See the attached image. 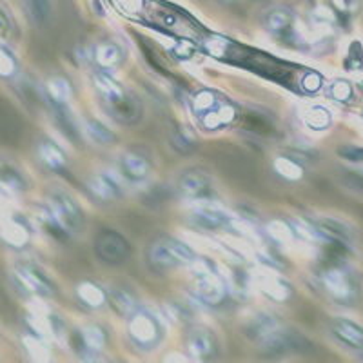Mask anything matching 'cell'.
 I'll use <instances>...</instances> for the list:
<instances>
[{"instance_id": "obj_19", "label": "cell", "mask_w": 363, "mask_h": 363, "mask_svg": "<svg viewBox=\"0 0 363 363\" xmlns=\"http://www.w3.org/2000/svg\"><path fill=\"white\" fill-rule=\"evenodd\" d=\"M277 329H280V325H278V322H277V318L271 316V314L260 313V314H256L251 322H249L247 336L249 338L262 342L265 336H269Z\"/></svg>"}, {"instance_id": "obj_17", "label": "cell", "mask_w": 363, "mask_h": 363, "mask_svg": "<svg viewBox=\"0 0 363 363\" xmlns=\"http://www.w3.org/2000/svg\"><path fill=\"white\" fill-rule=\"evenodd\" d=\"M79 342L80 354H99L106 345V335L100 327L87 325L79 333Z\"/></svg>"}, {"instance_id": "obj_42", "label": "cell", "mask_w": 363, "mask_h": 363, "mask_svg": "<svg viewBox=\"0 0 363 363\" xmlns=\"http://www.w3.org/2000/svg\"><path fill=\"white\" fill-rule=\"evenodd\" d=\"M223 2H233V0H223Z\"/></svg>"}, {"instance_id": "obj_7", "label": "cell", "mask_w": 363, "mask_h": 363, "mask_svg": "<svg viewBox=\"0 0 363 363\" xmlns=\"http://www.w3.org/2000/svg\"><path fill=\"white\" fill-rule=\"evenodd\" d=\"M191 220L199 227H203V229H216V227H222L227 222H231L229 213L223 207L209 202V200L207 202L206 200H199V203L191 209Z\"/></svg>"}, {"instance_id": "obj_9", "label": "cell", "mask_w": 363, "mask_h": 363, "mask_svg": "<svg viewBox=\"0 0 363 363\" xmlns=\"http://www.w3.org/2000/svg\"><path fill=\"white\" fill-rule=\"evenodd\" d=\"M96 252L102 260L111 262V264H118L128 256L129 245L124 238L116 233H102L96 240Z\"/></svg>"}, {"instance_id": "obj_32", "label": "cell", "mask_w": 363, "mask_h": 363, "mask_svg": "<svg viewBox=\"0 0 363 363\" xmlns=\"http://www.w3.org/2000/svg\"><path fill=\"white\" fill-rule=\"evenodd\" d=\"M111 306L115 307L118 314H133L136 309V301L131 294H128L125 291H113L111 294Z\"/></svg>"}, {"instance_id": "obj_41", "label": "cell", "mask_w": 363, "mask_h": 363, "mask_svg": "<svg viewBox=\"0 0 363 363\" xmlns=\"http://www.w3.org/2000/svg\"><path fill=\"white\" fill-rule=\"evenodd\" d=\"M335 2H336V6H340L342 9H347L349 6L352 4V0H335Z\"/></svg>"}, {"instance_id": "obj_2", "label": "cell", "mask_w": 363, "mask_h": 363, "mask_svg": "<svg viewBox=\"0 0 363 363\" xmlns=\"http://www.w3.org/2000/svg\"><path fill=\"white\" fill-rule=\"evenodd\" d=\"M48 209L55 222L62 227L64 233H77L84 225V215L80 206L64 191H53L48 199Z\"/></svg>"}, {"instance_id": "obj_30", "label": "cell", "mask_w": 363, "mask_h": 363, "mask_svg": "<svg viewBox=\"0 0 363 363\" xmlns=\"http://www.w3.org/2000/svg\"><path fill=\"white\" fill-rule=\"evenodd\" d=\"M267 235L271 238H274L277 242H281V244H289L294 240V229L293 225H289L284 220H272V222L267 223Z\"/></svg>"}, {"instance_id": "obj_27", "label": "cell", "mask_w": 363, "mask_h": 363, "mask_svg": "<svg viewBox=\"0 0 363 363\" xmlns=\"http://www.w3.org/2000/svg\"><path fill=\"white\" fill-rule=\"evenodd\" d=\"M274 171H277L281 178H285V180L289 182H298L303 177L301 165L298 164V162H294L293 158L287 157H278L277 160H274Z\"/></svg>"}, {"instance_id": "obj_28", "label": "cell", "mask_w": 363, "mask_h": 363, "mask_svg": "<svg viewBox=\"0 0 363 363\" xmlns=\"http://www.w3.org/2000/svg\"><path fill=\"white\" fill-rule=\"evenodd\" d=\"M84 129H86V135L89 136L91 140L95 142V144H113L115 142V135L109 131L108 128L96 120H87L86 124H84Z\"/></svg>"}, {"instance_id": "obj_39", "label": "cell", "mask_w": 363, "mask_h": 363, "mask_svg": "<svg viewBox=\"0 0 363 363\" xmlns=\"http://www.w3.org/2000/svg\"><path fill=\"white\" fill-rule=\"evenodd\" d=\"M11 31V17L2 6H0V42L4 40Z\"/></svg>"}, {"instance_id": "obj_40", "label": "cell", "mask_w": 363, "mask_h": 363, "mask_svg": "<svg viewBox=\"0 0 363 363\" xmlns=\"http://www.w3.org/2000/svg\"><path fill=\"white\" fill-rule=\"evenodd\" d=\"M342 157L349 158V160H363V149L359 147H343Z\"/></svg>"}, {"instance_id": "obj_20", "label": "cell", "mask_w": 363, "mask_h": 363, "mask_svg": "<svg viewBox=\"0 0 363 363\" xmlns=\"http://www.w3.org/2000/svg\"><path fill=\"white\" fill-rule=\"evenodd\" d=\"M236 111L233 106H216L211 111H207L206 115H202V124L206 129H211V131H215V129H220L222 125L231 124L233 120H235Z\"/></svg>"}, {"instance_id": "obj_16", "label": "cell", "mask_w": 363, "mask_h": 363, "mask_svg": "<svg viewBox=\"0 0 363 363\" xmlns=\"http://www.w3.org/2000/svg\"><path fill=\"white\" fill-rule=\"evenodd\" d=\"M93 84H95L99 95L102 96L109 106H115V104H118L120 100L125 99L124 89H122L120 84L115 82L109 74L95 73V77H93Z\"/></svg>"}, {"instance_id": "obj_5", "label": "cell", "mask_w": 363, "mask_h": 363, "mask_svg": "<svg viewBox=\"0 0 363 363\" xmlns=\"http://www.w3.org/2000/svg\"><path fill=\"white\" fill-rule=\"evenodd\" d=\"M129 336L136 345L151 349L160 340V323L153 314L145 313V311H135L129 318Z\"/></svg>"}, {"instance_id": "obj_13", "label": "cell", "mask_w": 363, "mask_h": 363, "mask_svg": "<svg viewBox=\"0 0 363 363\" xmlns=\"http://www.w3.org/2000/svg\"><path fill=\"white\" fill-rule=\"evenodd\" d=\"M120 169H122V174H124L128 180L131 182H142L149 177V167L147 160L140 155L135 153H125L124 157L120 158Z\"/></svg>"}, {"instance_id": "obj_22", "label": "cell", "mask_w": 363, "mask_h": 363, "mask_svg": "<svg viewBox=\"0 0 363 363\" xmlns=\"http://www.w3.org/2000/svg\"><path fill=\"white\" fill-rule=\"evenodd\" d=\"M77 296L84 306L91 307V309H99L106 303V293H104L102 287H99L93 281H80L77 285Z\"/></svg>"}, {"instance_id": "obj_34", "label": "cell", "mask_w": 363, "mask_h": 363, "mask_svg": "<svg viewBox=\"0 0 363 363\" xmlns=\"http://www.w3.org/2000/svg\"><path fill=\"white\" fill-rule=\"evenodd\" d=\"M24 345L28 349L29 356H33L35 359H48L50 358V349L45 345V340L42 336H26Z\"/></svg>"}, {"instance_id": "obj_31", "label": "cell", "mask_w": 363, "mask_h": 363, "mask_svg": "<svg viewBox=\"0 0 363 363\" xmlns=\"http://www.w3.org/2000/svg\"><path fill=\"white\" fill-rule=\"evenodd\" d=\"M18 71V60L11 51L0 42V79H13Z\"/></svg>"}, {"instance_id": "obj_25", "label": "cell", "mask_w": 363, "mask_h": 363, "mask_svg": "<svg viewBox=\"0 0 363 363\" xmlns=\"http://www.w3.org/2000/svg\"><path fill=\"white\" fill-rule=\"evenodd\" d=\"M120 48L113 42H102L95 50V60L102 69H115L120 64Z\"/></svg>"}, {"instance_id": "obj_15", "label": "cell", "mask_w": 363, "mask_h": 363, "mask_svg": "<svg viewBox=\"0 0 363 363\" xmlns=\"http://www.w3.org/2000/svg\"><path fill=\"white\" fill-rule=\"evenodd\" d=\"M37 157L51 171H60L66 167V155L55 142L51 140H42L37 145Z\"/></svg>"}, {"instance_id": "obj_8", "label": "cell", "mask_w": 363, "mask_h": 363, "mask_svg": "<svg viewBox=\"0 0 363 363\" xmlns=\"http://www.w3.org/2000/svg\"><path fill=\"white\" fill-rule=\"evenodd\" d=\"M0 240L8 247L21 251V249L28 247L29 242H31V229L24 220L9 216V218H4L0 222Z\"/></svg>"}, {"instance_id": "obj_35", "label": "cell", "mask_w": 363, "mask_h": 363, "mask_svg": "<svg viewBox=\"0 0 363 363\" xmlns=\"http://www.w3.org/2000/svg\"><path fill=\"white\" fill-rule=\"evenodd\" d=\"M306 124L313 129H323L330 124V115L325 108L314 106L307 109L306 113Z\"/></svg>"}, {"instance_id": "obj_3", "label": "cell", "mask_w": 363, "mask_h": 363, "mask_svg": "<svg viewBox=\"0 0 363 363\" xmlns=\"http://www.w3.org/2000/svg\"><path fill=\"white\" fill-rule=\"evenodd\" d=\"M196 277V294L209 306H216L225 296V281L216 274L206 262L196 260L191 264Z\"/></svg>"}, {"instance_id": "obj_38", "label": "cell", "mask_w": 363, "mask_h": 363, "mask_svg": "<svg viewBox=\"0 0 363 363\" xmlns=\"http://www.w3.org/2000/svg\"><path fill=\"white\" fill-rule=\"evenodd\" d=\"M301 86H303V91H306V93H316V91H320V87H322V77L318 73H314V71H311V73H307L306 77H303Z\"/></svg>"}, {"instance_id": "obj_36", "label": "cell", "mask_w": 363, "mask_h": 363, "mask_svg": "<svg viewBox=\"0 0 363 363\" xmlns=\"http://www.w3.org/2000/svg\"><path fill=\"white\" fill-rule=\"evenodd\" d=\"M227 48H229V42L222 37H211L206 40L207 53L213 55V57H225Z\"/></svg>"}, {"instance_id": "obj_10", "label": "cell", "mask_w": 363, "mask_h": 363, "mask_svg": "<svg viewBox=\"0 0 363 363\" xmlns=\"http://www.w3.org/2000/svg\"><path fill=\"white\" fill-rule=\"evenodd\" d=\"M180 193L191 200H206L211 189V182L200 171H187L178 180Z\"/></svg>"}, {"instance_id": "obj_6", "label": "cell", "mask_w": 363, "mask_h": 363, "mask_svg": "<svg viewBox=\"0 0 363 363\" xmlns=\"http://www.w3.org/2000/svg\"><path fill=\"white\" fill-rule=\"evenodd\" d=\"M322 284L327 293L340 303H351L354 298V281L343 269H327L322 277Z\"/></svg>"}, {"instance_id": "obj_24", "label": "cell", "mask_w": 363, "mask_h": 363, "mask_svg": "<svg viewBox=\"0 0 363 363\" xmlns=\"http://www.w3.org/2000/svg\"><path fill=\"white\" fill-rule=\"evenodd\" d=\"M45 91H48L51 104H60V106H66L71 100V95H73L71 84L64 77H53V79L48 80Z\"/></svg>"}, {"instance_id": "obj_23", "label": "cell", "mask_w": 363, "mask_h": 363, "mask_svg": "<svg viewBox=\"0 0 363 363\" xmlns=\"http://www.w3.org/2000/svg\"><path fill=\"white\" fill-rule=\"evenodd\" d=\"M335 335L351 347H363V329L349 320H336Z\"/></svg>"}, {"instance_id": "obj_4", "label": "cell", "mask_w": 363, "mask_h": 363, "mask_svg": "<svg viewBox=\"0 0 363 363\" xmlns=\"http://www.w3.org/2000/svg\"><path fill=\"white\" fill-rule=\"evenodd\" d=\"M15 284L29 296L51 298L55 294V285L44 272L31 264H18L13 269Z\"/></svg>"}, {"instance_id": "obj_18", "label": "cell", "mask_w": 363, "mask_h": 363, "mask_svg": "<svg viewBox=\"0 0 363 363\" xmlns=\"http://www.w3.org/2000/svg\"><path fill=\"white\" fill-rule=\"evenodd\" d=\"M28 187L24 174L11 164H0V191L4 193H24Z\"/></svg>"}, {"instance_id": "obj_1", "label": "cell", "mask_w": 363, "mask_h": 363, "mask_svg": "<svg viewBox=\"0 0 363 363\" xmlns=\"http://www.w3.org/2000/svg\"><path fill=\"white\" fill-rule=\"evenodd\" d=\"M149 258L153 265L160 269H173L191 265L194 262V252L189 245H186L180 240L174 238H162L151 245Z\"/></svg>"}, {"instance_id": "obj_12", "label": "cell", "mask_w": 363, "mask_h": 363, "mask_svg": "<svg viewBox=\"0 0 363 363\" xmlns=\"http://www.w3.org/2000/svg\"><path fill=\"white\" fill-rule=\"evenodd\" d=\"M189 356L193 359H199V362H203V359H209L216 354V342L213 338L211 333L207 330H194L191 335L189 343Z\"/></svg>"}, {"instance_id": "obj_33", "label": "cell", "mask_w": 363, "mask_h": 363, "mask_svg": "<svg viewBox=\"0 0 363 363\" xmlns=\"http://www.w3.org/2000/svg\"><path fill=\"white\" fill-rule=\"evenodd\" d=\"M216 104H218V99L213 91H200L193 99V109L196 115L202 116L213 108H216Z\"/></svg>"}, {"instance_id": "obj_37", "label": "cell", "mask_w": 363, "mask_h": 363, "mask_svg": "<svg viewBox=\"0 0 363 363\" xmlns=\"http://www.w3.org/2000/svg\"><path fill=\"white\" fill-rule=\"evenodd\" d=\"M330 95L335 96L336 100H340V102H345V100L351 99L352 95L351 84L345 82V80H338V82H335L333 87H330Z\"/></svg>"}, {"instance_id": "obj_21", "label": "cell", "mask_w": 363, "mask_h": 363, "mask_svg": "<svg viewBox=\"0 0 363 363\" xmlns=\"http://www.w3.org/2000/svg\"><path fill=\"white\" fill-rule=\"evenodd\" d=\"M256 281L260 285V289L264 291L269 298H272V300L285 301L291 296L289 285L285 284V281H281L280 278L272 277V274H260Z\"/></svg>"}, {"instance_id": "obj_26", "label": "cell", "mask_w": 363, "mask_h": 363, "mask_svg": "<svg viewBox=\"0 0 363 363\" xmlns=\"http://www.w3.org/2000/svg\"><path fill=\"white\" fill-rule=\"evenodd\" d=\"M26 11L37 26H44L51 18V0H26Z\"/></svg>"}, {"instance_id": "obj_14", "label": "cell", "mask_w": 363, "mask_h": 363, "mask_svg": "<svg viewBox=\"0 0 363 363\" xmlns=\"http://www.w3.org/2000/svg\"><path fill=\"white\" fill-rule=\"evenodd\" d=\"M87 189L95 196L96 200L102 202H113L120 196V189L115 182L108 177V174H95L87 182Z\"/></svg>"}, {"instance_id": "obj_11", "label": "cell", "mask_w": 363, "mask_h": 363, "mask_svg": "<svg viewBox=\"0 0 363 363\" xmlns=\"http://www.w3.org/2000/svg\"><path fill=\"white\" fill-rule=\"evenodd\" d=\"M265 24L271 33L278 35V37H296V18L289 9H272L265 18Z\"/></svg>"}, {"instance_id": "obj_29", "label": "cell", "mask_w": 363, "mask_h": 363, "mask_svg": "<svg viewBox=\"0 0 363 363\" xmlns=\"http://www.w3.org/2000/svg\"><path fill=\"white\" fill-rule=\"evenodd\" d=\"M293 229L298 236H301L303 240H309V242H323L327 238V235L320 229V225H313V223L303 218L294 220Z\"/></svg>"}]
</instances>
